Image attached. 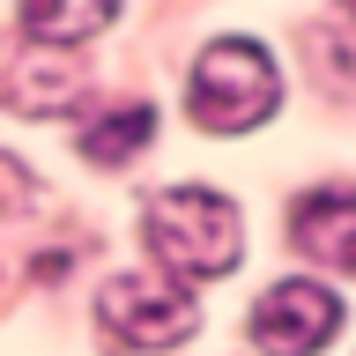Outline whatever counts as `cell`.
Masks as SVG:
<instances>
[{
	"label": "cell",
	"instance_id": "6da1fadb",
	"mask_svg": "<svg viewBox=\"0 0 356 356\" xmlns=\"http://www.w3.org/2000/svg\"><path fill=\"white\" fill-rule=\"evenodd\" d=\"M141 230H149V252L171 267V275H186V282H216V275H230V267L245 260L238 208L222 193H208V186H171V193H156L149 216H141Z\"/></svg>",
	"mask_w": 356,
	"mask_h": 356
},
{
	"label": "cell",
	"instance_id": "7a4b0ae2",
	"mask_svg": "<svg viewBox=\"0 0 356 356\" xmlns=\"http://www.w3.org/2000/svg\"><path fill=\"white\" fill-rule=\"evenodd\" d=\"M282 97V74L252 38H216L208 52L193 60V82H186V104L208 134H245L260 127Z\"/></svg>",
	"mask_w": 356,
	"mask_h": 356
},
{
	"label": "cell",
	"instance_id": "3957f363",
	"mask_svg": "<svg viewBox=\"0 0 356 356\" xmlns=\"http://www.w3.org/2000/svg\"><path fill=\"white\" fill-rule=\"evenodd\" d=\"M193 297L178 282H156V275H119L97 297V327L119 341V349H178L193 334Z\"/></svg>",
	"mask_w": 356,
	"mask_h": 356
},
{
	"label": "cell",
	"instance_id": "277c9868",
	"mask_svg": "<svg viewBox=\"0 0 356 356\" xmlns=\"http://www.w3.org/2000/svg\"><path fill=\"white\" fill-rule=\"evenodd\" d=\"M74 97H82V60L67 44H38V38L0 44V104L15 119H60Z\"/></svg>",
	"mask_w": 356,
	"mask_h": 356
},
{
	"label": "cell",
	"instance_id": "5b68a950",
	"mask_svg": "<svg viewBox=\"0 0 356 356\" xmlns=\"http://www.w3.org/2000/svg\"><path fill=\"white\" fill-rule=\"evenodd\" d=\"M334 327H341V297L319 282H275L252 305V341L267 356H312L334 341Z\"/></svg>",
	"mask_w": 356,
	"mask_h": 356
},
{
	"label": "cell",
	"instance_id": "8992f818",
	"mask_svg": "<svg viewBox=\"0 0 356 356\" xmlns=\"http://www.w3.org/2000/svg\"><path fill=\"white\" fill-rule=\"evenodd\" d=\"M289 230H297V252H312L319 267H341L356 275V193L349 186H319L289 208Z\"/></svg>",
	"mask_w": 356,
	"mask_h": 356
},
{
	"label": "cell",
	"instance_id": "52a82bcc",
	"mask_svg": "<svg viewBox=\"0 0 356 356\" xmlns=\"http://www.w3.org/2000/svg\"><path fill=\"white\" fill-rule=\"evenodd\" d=\"M119 0H22V30L38 44H82L97 30H111Z\"/></svg>",
	"mask_w": 356,
	"mask_h": 356
},
{
	"label": "cell",
	"instance_id": "ba28073f",
	"mask_svg": "<svg viewBox=\"0 0 356 356\" xmlns=\"http://www.w3.org/2000/svg\"><path fill=\"white\" fill-rule=\"evenodd\" d=\"M149 134H156V111H149V104L104 111V119L82 134V156H89V163H127V156H141V149H149Z\"/></svg>",
	"mask_w": 356,
	"mask_h": 356
},
{
	"label": "cell",
	"instance_id": "9c48e42d",
	"mask_svg": "<svg viewBox=\"0 0 356 356\" xmlns=\"http://www.w3.org/2000/svg\"><path fill=\"white\" fill-rule=\"evenodd\" d=\"M22 200H30V186H22V163H8V156H0V216H15Z\"/></svg>",
	"mask_w": 356,
	"mask_h": 356
},
{
	"label": "cell",
	"instance_id": "30bf717a",
	"mask_svg": "<svg viewBox=\"0 0 356 356\" xmlns=\"http://www.w3.org/2000/svg\"><path fill=\"white\" fill-rule=\"evenodd\" d=\"M349 22H356V0H349Z\"/></svg>",
	"mask_w": 356,
	"mask_h": 356
}]
</instances>
